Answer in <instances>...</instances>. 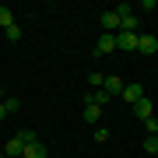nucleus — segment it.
<instances>
[{"label": "nucleus", "instance_id": "f257e3e1", "mask_svg": "<svg viewBox=\"0 0 158 158\" xmlns=\"http://www.w3.org/2000/svg\"><path fill=\"white\" fill-rule=\"evenodd\" d=\"M137 32H116V49H127V53H137Z\"/></svg>", "mask_w": 158, "mask_h": 158}, {"label": "nucleus", "instance_id": "f03ea898", "mask_svg": "<svg viewBox=\"0 0 158 158\" xmlns=\"http://www.w3.org/2000/svg\"><path fill=\"white\" fill-rule=\"evenodd\" d=\"M113 49H116V35L102 32V35H98V42H95V56H109Z\"/></svg>", "mask_w": 158, "mask_h": 158}, {"label": "nucleus", "instance_id": "7ed1b4c3", "mask_svg": "<svg viewBox=\"0 0 158 158\" xmlns=\"http://www.w3.org/2000/svg\"><path fill=\"white\" fill-rule=\"evenodd\" d=\"M134 116L141 119V123H144V119H151V116H155V106H151V98H148V95L134 102Z\"/></svg>", "mask_w": 158, "mask_h": 158}, {"label": "nucleus", "instance_id": "20e7f679", "mask_svg": "<svg viewBox=\"0 0 158 158\" xmlns=\"http://www.w3.org/2000/svg\"><path fill=\"white\" fill-rule=\"evenodd\" d=\"M137 53L155 56V53H158V39H155V35H141V39H137Z\"/></svg>", "mask_w": 158, "mask_h": 158}, {"label": "nucleus", "instance_id": "39448f33", "mask_svg": "<svg viewBox=\"0 0 158 158\" xmlns=\"http://www.w3.org/2000/svg\"><path fill=\"white\" fill-rule=\"evenodd\" d=\"M102 28H106L109 35H116L119 32V14L116 11H102Z\"/></svg>", "mask_w": 158, "mask_h": 158}, {"label": "nucleus", "instance_id": "423d86ee", "mask_svg": "<svg viewBox=\"0 0 158 158\" xmlns=\"http://www.w3.org/2000/svg\"><path fill=\"white\" fill-rule=\"evenodd\" d=\"M119 98L134 106L137 98H144V88H141V85H123V91H119Z\"/></svg>", "mask_w": 158, "mask_h": 158}, {"label": "nucleus", "instance_id": "0eeeda50", "mask_svg": "<svg viewBox=\"0 0 158 158\" xmlns=\"http://www.w3.org/2000/svg\"><path fill=\"white\" fill-rule=\"evenodd\" d=\"M46 155H49V151H46L42 141H35V144H28V148L21 151V158H46Z\"/></svg>", "mask_w": 158, "mask_h": 158}, {"label": "nucleus", "instance_id": "6e6552de", "mask_svg": "<svg viewBox=\"0 0 158 158\" xmlns=\"http://www.w3.org/2000/svg\"><path fill=\"white\" fill-rule=\"evenodd\" d=\"M102 91H106V95H119V91H123V81L113 74V77H106V81H102Z\"/></svg>", "mask_w": 158, "mask_h": 158}, {"label": "nucleus", "instance_id": "1a4fd4ad", "mask_svg": "<svg viewBox=\"0 0 158 158\" xmlns=\"http://www.w3.org/2000/svg\"><path fill=\"white\" fill-rule=\"evenodd\" d=\"M21 151H25V144L18 141V137H11V141L4 144V155H7V158H21Z\"/></svg>", "mask_w": 158, "mask_h": 158}, {"label": "nucleus", "instance_id": "9d476101", "mask_svg": "<svg viewBox=\"0 0 158 158\" xmlns=\"http://www.w3.org/2000/svg\"><path fill=\"white\" fill-rule=\"evenodd\" d=\"M109 98H113V95H106V91H102V88H98V91H91V95H85V102H91V106H98V109L106 106Z\"/></svg>", "mask_w": 158, "mask_h": 158}, {"label": "nucleus", "instance_id": "9b49d317", "mask_svg": "<svg viewBox=\"0 0 158 158\" xmlns=\"http://www.w3.org/2000/svg\"><path fill=\"white\" fill-rule=\"evenodd\" d=\"M14 137H18V141H21L25 148H28V144H35V141H39V137H35V130H28V127H21V130H18V134H14Z\"/></svg>", "mask_w": 158, "mask_h": 158}, {"label": "nucleus", "instance_id": "f8f14e48", "mask_svg": "<svg viewBox=\"0 0 158 158\" xmlns=\"http://www.w3.org/2000/svg\"><path fill=\"white\" fill-rule=\"evenodd\" d=\"M98 116H102V109L91 106V102H85V119H88V123H98Z\"/></svg>", "mask_w": 158, "mask_h": 158}, {"label": "nucleus", "instance_id": "ddd939ff", "mask_svg": "<svg viewBox=\"0 0 158 158\" xmlns=\"http://www.w3.org/2000/svg\"><path fill=\"white\" fill-rule=\"evenodd\" d=\"M144 151L148 155H158V134H148L144 137Z\"/></svg>", "mask_w": 158, "mask_h": 158}, {"label": "nucleus", "instance_id": "4468645a", "mask_svg": "<svg viewBox=\"0 0 158 158\" xmlns=\"http://www.w3.org/2000/svg\"><path fill=\"white\" fill-rule=\"evenodd\" d=\"M14 25V14H11V7H0V28H11Z\"/></svg>", "mask_w": 158, "mask_h": 158}, {"label": "nucleus", "instance_id": "2eb2a0df", "mask_svg": "<svg viewBox=\"0 0 158 158\" xmlns=\"http://www.w3.org/2000/svg\"><path fill=\"white\" fill-rule=\"evenodd\" d=\"M102 81H106V77H102L98 70H91V74H88V85H91V91H98V88H102Z\"/></svg>", "mask_w": 158, "mask_h": 158}, {"label": "nucleus", "instance_id": "dca6fc26", "mask_svg": "<svg viewBox=\"0 0 158 158\" xmlns=\"http://www.w3.org/2000/svg\"><path fill=\"white\" fill-rule=\"evenodd\" d=\"M4 35H7V39H11V42H18V39H21V25H11V28H4Z\"/></svg>", "mask_w": 158, "mask_h": 158}, {"label": "nucleus", "instance_id": "f3484780", "mask_svg": "<svg viewBox=\"0 0 158 158\" xmlns=\"http://www.w3.org/2000/svg\"><path fill=\"white\" fill-rule=\"evenodd\" d=\"M91 137H95V144H106V141H109V130H106V127H95Z\"/></svg>", "mask_w": 158, "mask_h": 158}, {"label": "nucleus", "instance_id": "a211bd4d", "mask_svg": "<svg viewBox=\"0 0 158 158\" xmlns=\"http://www.w3.org/2000/svg\"><path fill=\"white\" fill-rule=\"evenodd\" d=\"M4 109H7V116H11V113L21 109V102H18V98H4Z\"/></svg>", "mask_w": 158, "mask_h": 158}, {"label": "nucleus", "instance_id": "6ab92c4d", "mask_svg": "<svg viewBox=\"0 0 158 158\" xmlns=\"http://www.w3.org/2000/svg\"><path fill=\"white\" fill-rule=\"evenodd\" d=\"M144 127H148V134H158V119L151 116V119H144Z\"/></svg>", "mask_w": 158, "mask_h": 158}, {"label": "nucleus", "instance_id": "aec40b11", "mask_svg": "<svg viewBox=\"0 0 158 158\" xmlns=\"http://www.w3.org/2000/svg\"><path fill=\"white\" fill-rule=\"evenodd\" d=\"M0 119H7V109H4V102H0Z\"/></svg>", "mask_w": 158, "mask_h": 158}, {"label": "nucleus", "instance_id": "412c9836", "mask_svg": "<svg viewBox=\"0 0 158 158\" xmlns=\"http://www.w3.org/2000/svg\"><path fill=\"white\" fill-rule=\"evenodd\" d=\"M0 102H4V88H0Z\"/></svg>", "mask_w": 158, "mask_h": 158}, {"label": "nucleus", "instance_id": "4be33fe9", "mask_svg": "<svg viewBox=\"0 0 158 158\" xmlns=\"http://www.w3.org/2000/svg\"><path fill=\"white\" fill-rule=\"evenodd\" d=\"M0 158H7V155H4V151H0Z\"/></svg>", "mask_w": 158, "mask_h": 158}]
</instances>
